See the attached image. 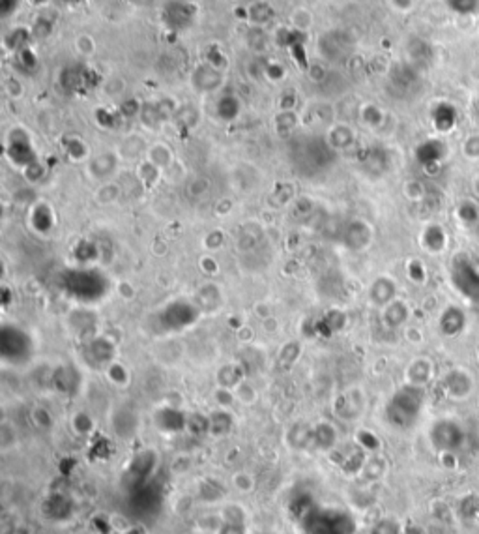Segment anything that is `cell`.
Returning a JSON list of instances; mask_svg holds the SVG:
<instances>
[{
	"label": "cell",
	"mask_w": 479,
	"mask_h": 534,
	"mask_svg": "<svg viewBox=\"0 0 479 534\" xmlns=\"http://www.w3.org/2000/svg\"><path fill=\"white\" fill-rule=\"evenodd\" d=\"M116 165V160L113 157V154H101L99 157H96L92 163H90V171H92V174H96L98 178H103L105 176V171L103 167L107 169V174L113 173V169H115Z\"/></svg>",
	"instance_id": "30"
},
{
	"label": "cell",
	"mask_w": 479,
	"mask_h": 534,
	"mask_svg": "<svg viewBox=\"0 0 479 534\" xmlns=\"http://www.w3.org/2000/svg\"><path fill=\"white\" fill-rule=\"evenodd\" d=\"M154 467H156V454L150 452V450L139 452L131 461V472L139 478L146 477L148 472H152Z\"/></svg>",
	"instance_id": "25"
},
{
	"label": "cell",
	"mask_w": 479,
	"mask_h": 534,
	"mask_svg": "<svg viewBox=\"0 0 479 534\" xmlns=\"http://www.w3.org/2000/svg\"><path fill=\"white\" fill-rule=\"evenodd\" d=\"M66 2H71V0H66Z\"/></svg>",
	"instance_id": "50"
},
{
	"label": "cell",
	"mask_w": 479,
	"mask_h": 534,
	"mask_svg": "<svg viewBox=\"0 0 479 534\" xmlns=\"http://www.w3.org/2000/svg\"><path fill=\"white\" fill-rule=\"evenodd\" d=\"M220 116L223 120H234L240 113V104H238V99H234L232 96H225V98L220 101Z\"/></svg>",
	"instance_id": "32"
},
{
	"label": "cell",
	"mask_w": 479,
	"mask_h": 534,
	"mask_svg": "<svg viewBox=\"0 0 479 534\" xmlns=\"http://www.w3.org/2000/svg\"><path fill=\"white\" fill-rule=\"evenodd\" d=\"M451 281L462 296L479 300V267L464 255L455 257L451 267Z\"/></svg>",
	"instance_id": "3"
},
{
	"label": "cell",
	"mask_w": 479,
	"mask_h": 534,
	"mask_svg": "<svg viewBox=\"0 0 479 534\" xmlns=\"http://www.w3.org/2000/svg\"><path fill=\"white\" fill-rule=\"evenodd\" d=\"M221 83V71L214 66H202L193 73V85L199 90H214Z\"/></svg>",
	"instance_id": "19"
},
{
	"label": "cell",
	"mask_w": 479,
	"mask_h": 534,
	"mask_svg": "<svg viewBox=\"0 0 479 534\" xmlns=\"http://www.w3.org/2000/svg\"><path fill=\"white\" fill-rule=\"evenodd\" d=\"M66 287L73 295L81 296V300H98L105 290V281L94 272L70 274Z\"/></svg>",
	"instance_id": "4"
},
{
	"label": "cell",
	"mask_w": 479,
	"mask_h": 534,
	"mask_svg": "<svg viewBox=\"0 0 479 534\" xmlns=\"http://www.w3.org/2000/svg\"><path fill=\"white\" fill-rule=\"evenodd\" d=\"M2 534H30V531L27 527H23V525H13V527L6 528Z\"/></svg>",
	"instance_id": "47"
},
{
	"label": "cell",
	"mask_w": 479,
	"mask_h": 534,
	"mask_svg": "<svg viewBox=\"0 0 479 534\" xmlns=\"http://www.w3.org/2000/svg\"><path fill=\"white\" fill-rule=\"evenodd\" d=\"M8 154L13 157V162L17 163V165H32V163H36L34 152H32V146H30L27 137H23V139H13L12 143H10Z\"/></svg>",
	"instance_id": "22"
},
{
	"label": "cell",
	"mask_w": 479,
	"mask_h": 534,
	"mask_svg": "<svg viewBox=\"0 0 479 534\" xmlns=\"http://www.w3.org/2000/svg\"><path fill=\"white\" fill-rule=\"evenodd\" d=\"M41 514L49 521L64 523L73 517L76 506H73L70 497H66L64 493H51L41 503Z\"/></svg>",
	"instance_id": "5"
},
{
	"label": "cell",
	"mask_w": 479,
	"mask_h": 534,
	"mask_svg": "<svg viewBox=\"0 0 479 534\" xmlns=\"http://www.w3.org/2000/svg\"><path fill=\"white\" fill-rule=\"evenodd\" d=\"M196 534H202V533H196Z\"/></svg>",
	"instance_id": "51"
},
{
	"label": "cell",
	"mask_w": 479,
	"mask_h": 534,
	"mask_svg": "<svg viewBox=\"0 0 479 534\" xmlns=\"http://www.w3.org/2000/svg\"><path fill=\"white\" fill-rule=\"evenodd\" d=\"M393 6L399 8V10H410L412 4H414V0H392Z\"/></svg>",
	"instance_id": "48"
},
{
	"label": "cell",
	"mask_w": 479,
	"mask_h": 534,
	"mask_svg": "<svg viewBox=\"0 0 479 534\" xmlns=\"http://www.w3.org/2000/svg\"><path fill=\"white\" fill-rule=\"evenodd\" d=\"M431 442L438 452L455 454L466 442V431L455 420H438L431 428Z\"/></svg>",
	"instance_id": "2"
},
{
	"label": "cell",
	"mask_w": 479,
	"mask_h": 534,
	"mask_svg": "<svg viewBox=\"0 0 479 534\" xmlns=\"http://www.w3.org/2000/svg\"><path fill=\"white\" fill-rule=\"evenodd\" d=\"M156 424L159 430L174 433L187 428V416L184 412H180L176 407H163L162 411L156 414Z\"/></svg>",
	"instance_id": "12"
},
{
	"label": "cell",
	"mask_w": 479,
	"mask_h": 534,
	"mask_svg": "<svg viewBox=\"0 0 479 534\" xmlns=\"http://www.w3.org/2000/svg\"><path fill=\"white\" fill-rule=\"evenodd\" d=\"M384 469H386L384 461L375 458V459H369V461H365L362 472H364L365 477L369 478V480H376V478H380L382 475H384Z\"/></svg>",
	"instance_id": "39"
},
{
	"label": "cell",
	"mask_w": 479,
	"mask_h": 534,
	"mask_svg": "<svg viewBox=\"0 0 479 534\" xmlns=\"http://www.w3.org/2000/svg\"><path fill=\"white\" fill-rule=\"evenodd\" d=\"M85 356H87L88 362H92L94 366H109V364H113V358H115V345L103 339V337H98V339H92L88 343Z\"/></svg>",
	"instance_id": "10"
},
{
	"label": "cell",
	"mask_w": 479,
	"mask_h": 534,
	"mask_svg": "<svg viewBox=\"0 0 479 534\" xmlns=\"http://www.w3.org/2000/svg\"><path fill=\"white\" fill-rule=\"evenodd\" d=\"M464 154L468 157H479V135L468 137L466 143H464Z\"/></svg>",
	"instance_id": "45"
},
{
	"label": "cell",
	"mask_w": 479,
	"mask_h": 534,
	"mask_svg": "<svg viewBox=\"0 0 479 534\" xmlns=\"http://www.w3.org/2000/svg\"><path fill=\"white\" fill-rule=\"evenodd\" d=\"M15 444H17V433H15L12 426L4 422L0 426V448H2V452H10Z\"/></svg>",
	"instance_id": "33"
},
{
	"label": "cell",
	"mask_w": 479,
	"mask_h": 534,
	"mask_svg": "<svg viewBox=\"0 0 479 534\" xmlns=\"http://www.w3.org/2000/svg\"><path fill=\"white\" fill-rule=\"evenodd\" d=\"M444 390L453 400H464L473 390L472 375L464 370H453L445 375Z\"/></svg>",
	"instance_id": "7"
},
{
	"label": "cell",
	"mask_w": 479,
	"mask_h": 534,
	"mask_svg": "<svg viewBox=\"0 0 479 534\" xmlns=\"http://www.w3.org/2000/svg\"><path fill=\"white\" fill-rule=\"evenodd\" d=\"M113 428L120 437H131L137 431V416L129 409H118L113 419Z\"/></svg>",
	"instance_id": "21"
},
{
	"label": "cell",
	"mask_w": 479,
	"mask_h": 534,
	"mask_svg": "<svg viewBox=\"0 0 479 534\" xmlns=\"http://www.w3.org/2000/svg\"><path fill=\"white\" fill-rule=\"evenodd\" d=\"M422 244L433 255H438L448 248V232L442 225H429L422 234Z\"/></svg>",
	"instance_id": "16"
},
{
	"label": "cell",
	"mask_w": 479,
	"mask_h": 534,
	"mask_svg": "<svg viewBox=\"0 0 479 534\" xmlns=\"http://www.w3.org/2000/svg\"><path fill=\"white\" fill-rule=\"evenodd\" d=\"M408 306L401 300H393L392 304H387L384 308V314H382V321L387 328H401V326L406 323L408 319Z\"/></svg>",
	"instance_id": "18"
},
{
	"label": "cell",
	"mask_w": 479,
	"mask_h": 534,
	"mask_svg": "<svg viewBox=\"0 0 479 534\" xmlns=\"http://www.w3.org/2000/svg\"><path fill=\"white\" fill-rule=\"evenodd\" d=\"M371 302L380 308H386L387 304H392L393 300H397V283L387 276H380L371 283L369 289Z\"/></svg>",
	"instance_id": "8"
},
{
	"label": "cell",
	"mask_w": 479,
	"mask_h": 534,
	"mask_svg": "<svg viewBox=\"0 0 479 534\" xmlns=\"http://www.w3.org/2000/svg\"><path fill=\"white\" fill-rule=\"evenodd\" d=\"M71 428H73V431H76L77 435H90L94 431V419L85 411L76 412V414L71 416Z\"/></svg>",
	"instance_id": "26"
},
{
	"label": "cell",
	"mask_w": 479,
	"mask_h": 534,
	"mask_svg": "<svg viewBox=\"0 0 479 534\" xmlns=\"http://www.w3.org/2000/svg\"><path fill=\"white\" fill-rule=\"evenodd\" d=\"M358 444L364 450H378V447H380V442H378V439H376L371 431H359L358 433Z\"/></svg>",
	"instance_id": "42"
},
{
	"label": "cell",
	"mask_w": 479,
	"mask_h": 534,
	"mask_svg": "<svg viewBox=\"0 0 479 534\" xmlns=\"http://www.w3.org/2000/svg\"><path fill=\"white\" fill-rule=\"evenodd\" d=\"M335 414L341 416L343 420H348L352 422L362 414V409H364V395L359 390H348L345 394H341L334 403Z\"/></svg>",
	"instance_id": "6"
},
{
	"label": "cell",
	"mask_w": 479,
	"mask_h": 534,
	"mask_svg": "<svg viewBox=\"0 0 479 534\" xmlns=\"http://www.w3.org/2000/svg\"><path fill=\"white\" fill-rule=\"evenodd\" d=\"M287 444L292 450H307L313 447V426L307 422H296L287 431Z\"/></svg>",
	"instance_id": "14"
},
{
	"label": "cell",
	"mask_w": 479,
	"mask_h": 534,
	"mask_svg": "<svg viewBox=\"0 0 479 534\" xmlns=\"http://www.w3.org/2000/svg\"><path fill=\"white\" fill-rule=\"evenodd\" d=\"M32 422H34L38 428H41V430L51 428L52 426L51 412L47 411V409H43V407H36L34 411H32Z\"/></svg>",
	"instance_id": "40"
},
{
	"label": "cell",
	"mask_w": 479,
	"mask_h": 534,
	"mask_svg": "<svg viewBox=\"0 0 479 534\" xmlns=\"http://www.w3.org/2000/svg\"><path fill=\"white\" fill-rule=\"evenodd\" d=\"M223 488L221 484L214 482V480H206L204 484H201V489H199V497H201L204 503H217L220 499H223Z\"/></svg>",
	"instance_id": "27"
},
{
	"label": "cell",
	"mask_w": 479,
	"mask_h": 534,
	"mask_svg": "<svg viewBox=\"0 0 479 534\" xmlns=\"http://www.w3.org/2000/svg\"><path fill=\"white\" fill-rule=\"evenodd\" d=\"M451 8L459 13H470L478 8L479 0H450Z\"/></svg>",
	"instance_id": "44"
},
{
	"label": "cell",
	"mask_w": 479,
	"mask_h": 534,
	"mask_svg": "<svg viewBox=\"0 0 479 534\" xmlns=\"http://www.w3.org/2000/svg\"><path fill=\"white\" fill-rule=\"evenodd\" d=\"M232 486L240 493H251L255 489V478L249 472H245V470H240V472H236L232 477Z\"/></svg>",
	"instance_id": "35"
},
{
	"label": "cell",
	"mask_w": 479,
	"mask_h": 534,
	"mask_svg": "<svg viewBox=\"0 0 479 534\" xmlns=\"http://www.w3.org/2000/svg\"><path fill=\"white\" fill-rule=\"evenodd\" d=\"M234 394H236V400L240 403H243V405H253L255 401H257V390L249 383H245V381L238 384L236 388H234Z\"/></svg>",
	"instance_id": "37"
},
{
	"label": "cell",
	"mask_w": 479,
	"mask_h": 534,
	"mask_svg": "<svg viewBox=\"0 0 479 534\" xmlns=\"http://www.w3.org/2000/svg\"><path fill=\"white\" fill-rule=\"evenodd\" d=\"M19 6V0H0V13H2V17H8V15H12Z\"/></svg>",
	"instance_id": "46"
},
{
	"label": "cell",
	"mask_w": 479,
	"mask_h": 534,
	"mask_svg": "<svg viewBox=\"0 0 479 534\" xmlns=\"http://www.w3.org/2000/svg\"><path fill=\"white\" fill-rule=\"evenodd\" d=\"M328 143H331L337 148H343L352 143V132L345 126H337V128L331 129V134L328 137Z\"/></svg>",
	"instance_id": "34"
},
{
	"label": "cell",
	"mask_w": 479,
	"mask_h": 534,
	"mask_svg": "<svg viewBox=\"0 0 479 534\" xmlns=\"http://www.w3.org/2000/svg\"><path fill=\"white\" fill-rule=\"evenodd\" d=\"M369 534H403V528L393 517H382L371 527Z\"/></svg>",
	"instance_id": "31"
},
{
	"label": "cell",
	"mask_w": 479,
	"mask_h": 534,
	"mask_svg": "<svg viewBox=\"0 0 479 534\" xmlns=\"http://www.w3.org/2000/svg\"><path fill=\"white\" fill-rule=\"evenodd\" d=\"M403 534H425V528L420 525H408L403 528Z\"/></svg>",
	"instance_id": "49"
},
{
	"label": "cell",
	"mask_w": 479,
	"mask_h": 534,
	"mask_svg": "<svg viewBox=\"0 0 479 534\" xmlns=\"http://www.w3.org/2000/svg\"><path fill=\"white\" fill-rule=\"evenodd\" d=\"M107 377L115 386H127L129 383V372L126 370L124 364H118V362H113L107 366Z\"/></svg>",
	"instance_id": "29"
},
{
	"label": "cell",
	"mask_w": 479,
	"mask_h": 534,
	"mask_svg": "<svg viewBox=\"0 0 479 534\" xmlns=\"http://www.w3.org/2000/svg\"><path fill=\"white\" fill-rule=\"evenodd\" d=\"M440 332L448 337L459 336L466 326V314L459 306H448L438 319Z\"/></svg>",
	"instance_id": "9"
},
{
	"label": "cell",
	"mask_w": 479,
	"mask_h": 534,
	"mask_svg": "<svg viewBox=\"0 0 479 534\" xmlns=\"http://www.w3.org/2000/svg\"><path fill=\"white\" fill-rule=\"evenodd\" d=\"M362 116H364L365 122L371 124V126H378V124L382 122V113L375 105H367L364 109V113H362Z\"/></svg>",
	"instance_id": "43"
},
{
	"label": "cell",
	"mask_w": 479,
	"mask_h": 534,
	"mask_svg": "<svg viewBox=\"0 0 479 534\" xmlns=\"http://www.w3.org/2000/svg\"><path fill=\"white\" fill-rule=\"evenodd\" d=\"M301 354V345L298 342H289L279 351V364L283 367H290Z\"/></svg>",
	"instance_id": "28"
},
{
	"label": "cell",
	"mask_w": 479,
	"mask_h": 534,
	"mask_svg": "<svg viewBox=\"0 0 479 534\" xmlns=\"http://www.w3.org/2000/svg\"><path fill=\"white\" fill-rule=\"evenodd\" d=\"M214 400L215 403L220 405V409H229V407H232L238 401L234 390L223 388V386H217V388H215Z\"/></svg>",
	"instance_id": "38"
},
{
	"label": "cell",
	"mask_w": 479,
	"mask_h": 534,
	"mask_svg": "<svg viewBox=\"0 0 479 534\" xmlns=\"http://www.w3.org/2000/svg\"><path fill=\"white\" fill-rule=\"evenodd\" d=\"M337 430L329 422H318L313 426V448H317L320 452H329L337 447Z\"/></svg>",
	"instance_id": "11"
},
{
	"label": "cell",
	"mask_w": 479,
	"mask_h": 534,
	"mask_svg": "<svg viewBox=\"0 0 479 534\" xmlns=\"http://www.w3.org/2000/svg\"><path fill=\"white\" fill-rule=\"evenodd\" d=\"M243 370L242 366L238 364H225V366L220 367V372L215 375L217 379V386H223V388L234 390L238 384L242 383Z\"/></svg>",
	"instance_id": "23"
},
{
	"label": "cell",
	"mask_w": 479,
	"mask_h": 534,
	"mask_svg": "<svg viewBox=\"0 0 479 534\" xmlns=\"http://www.w3.org/2000/svg\"><path fill=\"white\" fill-rule=\"evenodd\" d=\"M150 162L156 165V167H163L171 162V152L167 150V146L157 145L150 150Z\"/></svg>",
	"instance_id": "41"
},
{
	"label": "cell",
	"mask_w": 479,
	"mask_h": 534,
	"mask_svg": "<svg viewBox=\"0 0 479 534\" xmlns=\"http://www.w3.org/2000/svg\"><path fill=\"white\" fill-rule=\"evenodd\" d=\"M433 362L429 358H416L414 362H410L408 370H406V381L408 384H414V386H425V384L431 383L433 379Z\"/></svg>",
	"instance_id": "13"
},
{
	"label": "cell",
	"mask_w": 479,
	"mask_h": 534,
	"mask_svg": "<svg viewBox=\"0 0 479 534\" xmlns=\"http://www.w3.org/2000/svg\"><path fill=\"white\" fill-rule=\"evenodd\" d=\"M373 231L371 227L362 220H356L352 223H348L347 232H345V242H347L352 250H362L371 242Z\"/></svg>",
	"instance_id": "15"
},
{
	"label": "cell",
	"mask_w": 479,
	"mask_h": 534,
	"mask_svg": "<svg viewBox=\"0 0 479 534\" xmlns=\"http://www.w3.org/2000/svg\"><path fill=\"white\" fill-rule=\"evenodd\" d=\"M221 519H223V523H227V525H243L245 512L238 505H229L225 510L221 512Z\"/></svg>",
	"instance_id": "36"
},
{
	"label": "cell",
	"mask_w": 479,
	"mask_h": 534,
	"mask_svg": "<svg viewBox=\"0 0 479 534\" xmlns=\"http://www.w3.org/2000/svg\"><path fill=\"white\" fill-rule=\"evenodd\" d=\"M52 384L58 392H64V394H71L76 392L77 384H79V375H77L76 370L71 367H60L57 372L52 373Z\"/></svg>",
	"instance_id": "20"
},
{
	"label": "cell",
	"mask_w": 479,
	"mask_h": 534,
	"mask_svg": "<svg viewBox=\"0 0 479 534\" xmlns=\"http://www.w3.org/2000/svg\"><path fill=\"white\" fill-rule=\"evenodd\" d=\"M423 401H425V392L422 386L406 384L403 388H399L392 400L387 401L386 420L393 428L406 430L416 424V420L420 419Z\"/></svg>",
	"instance_id": "1"
},
{
	"label": "cell",
	"mask_w": 479,
	"mask_h": 534,
	"mask_svg": "<svg viewBox=\"0 0 479 534\" xmlns=\"http://www.w3.org/2000/svg\"><path fill=\"white\" fill-rule=\"evenodd\" d=\"M232 428H234V419L227 409H217L208 414V435L225 437L231 433Z\"/></svg>",
	"instance_id": "17"
},
{
	"label": "cell",
	"mask_w": 479,
	"mask_h": 534,
	"mask_svg": "<svg viewBox=\"0 0 479 534\" xmlns=\"http://www.w3.org/2000/svg\"><path fill=\"white\" fill-rule=\"evenodd\" d=\"M457 218L464 227H473L479 223V204L473 203L472 199H464L459 203L455 210Z\"/></svg>",
	"instance_id": "24"
}]
</instances>
